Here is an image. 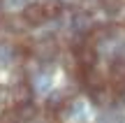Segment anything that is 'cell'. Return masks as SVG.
<instances>
[{"label":"cell","mask_w":125,"mask_h":123,"mask_svg":"<svg viewBox=\"0 0 125 123\" xmlns=\"http://www.w3.org/2000/svg\"><path fill=\"white\" fill-rule=\"evenodd\" d=\"M32 56L42 63H49L58 56V42L53 37H44L40 42H32Z\"/></svg>","instance_id":"cell-1"},{"label":"cell","mask_w":125,"mask_h":123,"mask_svg":"<svg viewBox=\"0 0 125 123\" xmlns=\"http://www.w3.org/2000/svg\"><path fill=\"white\" fill-rule=\"evenodd\" d=\"M109 86L114 93H125V58H116L109 67Z\"/></svg>","instance_id":"cell-2"},{"label":"cell","mask_w":125,"mask_h":123,"mask_svg":"<svg viewBox=\"0 0 125 123\" xmlns=\"http://www.w3.org/2000/svg\"><path fill=\"white\" fill-rule=\"evenodd\" d=\"M95 63H97V51H95V46H90L88 42L76 46V65L81 67V72L95 70Z\"/></svg>","instance_id":"cell-3"},{"label":"cell","mask_w":125,"mask_h":123,"mask_svg":"<svg viewBox=\"0 0 125 123\" xmlns=\"http://www.w3.org/2000/svg\"><path fill=\"white\" fill-rule=\"evenodd\" d=\"M23 21L28 26H42L46 21L44 5L42 2H26V7H23Z\"/></svg>","instance_id":"cell-4"},{"label":"cell","mask_w":125,"mask_h":123,"mask_svg":"<svg viewBox=\"0 0 125 123\" xmlns=\"http://www.w3.org/2000/svg\"><path fill=\"white\" fill-rule=\"evenodd\" d=\"M12 100L16 102V107L32 105V86L28 81H16L12 86Z\"/></svg>","instance_id":"cell-5"},{"label":"cell","mask_w":125,"mask_h":123,"mask_svg":"<svg viewBox=\"0 0 125 123\" xmlns=\"http://www.w3.org/2000/svg\"><path fill=\"white\" fill-rule=\"evenodd\" d=\"M67 105H70V100H67L65 91H53V93H49V98H46V109H49L51 114H60Z\"/></svg>","instance_id":"cell-6"},{"label":"cell","mask_w":125,"mask_h":123,"mask_svg":"<svg viewBox=\"0 0 125 123\" xmlns=\"http://www.w3.org/2000/svg\"><path fill=\"white\" fill-rule=\"evenodd\" d=\"M83 84H86V88H88V93H97V91H104V88H107V81H104V77L97 70L83 72Z\"/></svg>","instance_id":"cell-7"},{"label":"cell","mask_w":125,"mask_h":123,"mask_svg":"<svg viewBox=\"0 0 125 123\" xmlns=\"http://www.w3.org/2000/svg\"><path fill=\"white\" fill-rule=\"evenodd\" d=\"M42 5H44L46 19H56V16H60V12H62V2H60V0H42Z\"/></svg>","instance_id":"cell-8"},{"label":"cell","mask_w":125,"mask_h":123,"mask_svg":"<svg viewBox=\"0 0 125 123\" xmlns=\"http://www.w3.org/2000/svg\"><path fill=\"white\" fill-rule=\"evenodd\" d=\"M16 112H19V119H21V123H26V121H32V119L37 116V109H35V105L16 107Z\"/></svg>","instance_id":"cell-9"},{"label":"cell","mask_w":125,"mask_h":123,"mask_svg":"<svg viewBox=\"0 0 125 123\" xmlns=\"http://www.w3.org/2000/svg\"><path fill=\"white\" fill-rule=\"evenodd\" d=\"M123 2H125V0H102V7L107 9V12H111V14H116V12H121V7H123Z\"/></svg>","instance_id":"cell-10"}]
</instances>
